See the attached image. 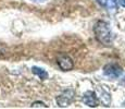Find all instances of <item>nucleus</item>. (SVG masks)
Here are the masks:
<instances>
[{
    "mask_svg": "<svg viewBox=\"0 0 125 109\" xmlns=\"http://www.w3.org/2000/svg\"><path fill=\"white\" fill-rule=\"evenodd\" d=\"M94 33L98 42L104 45H111L113 42V34L111 32L110 25L104 21H98L94 26Z\"/></svg>",
    "mask_w": 125,
    "mask_h": 109,
    "instance_id": "nucleus-1",
    "label": "nucleus"
},
{
    "mask_svg": "<svg viewBox=\"0 0 125 109\" xmlns=\"http://www.w3.org/2000/svg\"><path fill=\"white\" fill-rule=\"evenodd\" d=\"M74 98H75V92L73 89L69 88L58 96L57 103L60 107H66V106L71 105L72 101L74 100Z\"/></svg>",
    "mask_w": 125,
    "mask_h": 109,
    "instance_id": "nucleus-2",
    "label": "nucleus"
},
{
    "mask_svg": "<svg viewBox=\"0 0 125 109\" xmlns=\"http://www.w3.org/2000/svg\"><path fill=\"white\" fill-rule=\"evenodd\" d=\"M103 73L111 79H117L123 74V69L116 63H109L103 68Z\"/></svg>",
    "mask_w": 125,
    "mask_h": 109,
    "instance_id": "nucleus-3",
    "label": "nucleus"
},
{
    "mask_svg": "<svg viewBox=\"0 0 125 109\" xmlns=\"http://www.w3.org/2000/svg\"><path fill=\"white\" fill-rule=\"evenodd\" d=\"M58 64H59V67L61 68L63 71H70V70H72L74 67L73 60H72L69 56H61V57H59V59H58Z\"/></svg>",
    "mask_w": 125,
    "mask_h": 109,
    "instance_id": "nucleus-4",
    "label": "nucleus"
},
{
    "mask_svg": "<svg viewBox=\"0 0 125 109\" xmlns=\"http://www.w3.org/2000/svg\"><path fill=\"white\" fill-rule=\"evenodd\" d=\"M83 100L86 105H88L89 107H96L98 105V98L96 96V94L91 91H87L84 94Z\"/></svg>",
    "mask_w": 125,
    "mask_h": 109,
    "instance_id": "nucleus-5",
    "label": "nucleus"
},
{
    "mask_svg": "<svg viewBox=\"0 0 125 109\" xmlns=\"http://www.w3.org/2000/svg\"><path fill=\"white\" fill-rule=\"evenodd\" d=\"M98 92H99V94H100L99 98H100V100H101V103L105 106H109L110 104H111V96H110V94L108 93L103 87H98Z\"/></svg>",
    "mask_w": 125,
    "mask_h": 109,
    "instance_id": "nucleus-6",
    "label": "nucleus"
},
{
    "mask_svg": "<svg viewBox=\"0 0 125 109\" xmlns=\"http://www.w3.org/2000/svg\"><path fill=\"white\" fill-rule=\"evenodd\" d=\"M32 71H33V73L36 74L37 76H39L42 80H46V79H48V73H47V71L44 69H42V68H37V67H34L32 69Z\"/></svg>",
    "mask_w": 125,
    "mask_h": 109,
    "instance_id": "nucleus-7",
    "label": "nucleus"
},
{
    "mask_svg": "<svg viewBox=\"0 0 125 109\" xmlns=\"http://www.w3.org/2000/svg\"><path fill=\"white\" fill-rule=\"evenodd\" d=\"M104 4L107 6L108 10L112 11V12H114L115 10H116V8H117L116 7V1H115V0H105Z\"/></svg>",
    "mask_w": 125,
    "mask_h": 109,
    "instance_id": "nucleus-8",
    "label": "nucleus"
},
{
    "mask_svg": "<svg viewBox=\"0 0 125 109\" xmlns=\"http://www.w3.org/2000/svg\"><path fill=\"white\" fill-rule=\"evenodd\" d=\"M36 107H42V108H47V106L42 103H34L32 105V108H36Z\"/></svg>",
    "mask_w": 125,
    "mask_h": 109,
    "instance_id": "nucleus-9",
    "label": "nucleus"
},
{
    "mask_svg": "<svg viewBox=\"0 0 125 109\" xmlns=\"http://www.w3.org/2000/svg\"><path fill=\"white\" fill-rule=\"evenodd\" d=\"M120 3H121V6H123L125 8V0H120Z\"/></svg>",
    "mask_w": 125,
    "mask_h": 109,
    "instance_id": "nucleus-10",
    "label": "nucleus"
},
{
    "mask_svg": "<svg viewBox=\"0 0 125 109\" xmlns=\"http://www.w3.org/2000/svg\"><path fill=\"white\" fill-rule=\"evenodd\" d=\"M122 84H124V85H125V79L123 80V82H122Z\"/></svg>",
    "mask_w": 125,
    "mask_h": 109,
    "instance_id": "nucleus-11",
    "label": "nucleus"
},
{
    "mask_svg": "<svg viewBox=\"0 0 125 109\" xmlns=\"http://www.w3.org/2000/svg\"><path fill=\"white\" fill-rule=\"evenodd\" d=\"M115 1H116V2H120V0H115Z\"/></svg>",
    "mask_w": 125,
    "mask_h": 109,
    "instance_id": "nucleus-12",
    "label": "nucleus"
}]
</instances>
